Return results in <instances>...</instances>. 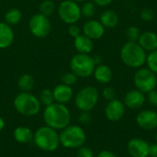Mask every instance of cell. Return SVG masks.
<instances>
[{"label": "cell", "instance_id": "obj_31", "mask_svg": "<svg viewBox=\"0 0 157 157\" xmlns=\"http://www.w3.org/2000/svg\"><path fill=\"white\" fill-rule=\"evenodd\" d=\"M154 17H155V13L151 8L144 7L140 12V17L143 21L150 22L154 19Z\"/></svg>", "mask_w": 157, "mask_h": 157}, {"label": "cell", "instance_id": "obj_2", "mask_svg": "<svg viewBox=\"0 0 157 157\" xmlns=\"http://www.w3.org/2000/svg\"><path fill=\"white\" fill-rule=\"evenodd\" d=\"M146 52L138 42L127 41L121 49L122 63L131 68H141L146 63Z\"/></svg>", "mask_w": 157, "mask_h": 157}, {"label": "cell", "instance_id": "obj_32", "mask_svg": "<svg viewBox=\"0 0 157 157\" xmlns=\"http://www.w3.org/2000/svg\"><path fill=\"white\" fill-rule=\"evenodd\" d=\"M102 97H103L104 99H106V100H108V101H110V100H112V99L115 98V97H116V92H115V90H114L113 87H111V86H107V87H105V88L102 90Z\"/></svg>", "mask_w": 157, "mask_h": 157}, {"label": "cell", "instance_id": "obj_27", "mask_svg": "<svg viewBox=\"0 0 157 157\" xmlns=\"http://www.w3.org/2000/svg\"><path fill=\"white\" fill-rule=\"evenodd\" d=\"M54 9L55 6L52 0H43L40 5V13L48 17L54 12Z\"/></svg>", "mask_w": 157, "mask_h": 157}, {"label": "cell", "instance_id": "obj_13", "mask_svg": "<svg viewBox=\"0 0 157 157\" xmlns=\"http://www.w3.org/2000/svg\"><path fill=\"white\" fill-rule=\"evenodd\" d=\"M136 121L139 127L144 130H155L157 128V112L150 109L143 110L137 115Z\"/></svg>", "mask_w": 157, "mask_h": 157}, {"label": "cell", "instance_id": "obj_33", "mask_svg": "<svg viewBox=\"0 0 157 157\" xmlns=\"http://www.w3.org/2000/svg\"><path fill=\"white\" fill-rule=\"evenodd\" d=\"M76 157H94V153L91 148L83 145L80 148H78Z\"/></svg>", "mask_w": 157, "mask_h": 157}, {"label": "cell", "instance_id": "obj_5", "mask_svg": "<svg viewBox=\"0 0 157 157\" xmlns=\"http://www.w3.org/2000/svg\"><path fill=\"white\" fill-rule=\"evenodd\" d=\"M60 144L67 149H78L86 141L85 131L78 125H68L61 130L59 134Z\"/></svg>", "mask_w": 157, "mask_h": 157}, {"label": "cell", "instance_id": "obj_22", "mask_svg": "<svg viewBox=\"0 0 157 157\" xmlns=\"http://www.w3.org/2000/svg\"><path fill=\"white\" fill-rule=\"evenodd\" d=\"M14 139L19 144H29L33 141L34 133L32 131L26 126H18L14 131Z\"/></svg>", "mask_w": 157, "mask_h": 157}, {"label": "cell", "instance_id": "obj_6", "mask_svg": "<svg viewBox=\"0 0 157 157\" xmlns=\"http://www.w3.org/2000/svg\"><path fill=\"white\" fill-rule=\"evenodd\" d=\"M94 59L89 54L77 53L74 55L70 61L71 71L77 75V77L86 78L93 75L96 68Z\"/></svg>", "mask_w": 157, "mask_h": 157}, {"label": "cell", "instance_id": "obj_20", "mask_svg": "<svg viewBox=\"0 0 157 157\" xmlns=\"http://www.w3.org/2000/svg\"><path fill=\"white\" fill-rule=\"evenodd\" d=\"M74 46L78 53L85 54H89L94 48L93 40L84 34H80L78 37L75 38Z\"/></svg>", "mask_w": 157, "mask_h": 157}, {"label": "cell", "instance_id": "obj_7", "mask_svg": "<svg viewBox=\"0 0 157 157\" xmlns=\"http://www.w3.org/2000/svg\"><path fill=\"white\" fill-rule=\"evenodd\" d=\"M99 98L98 91L96 87L88 86L83 87L75 98V104L81 111H91L98 104Z\"/></svg>", "mask_w": 157, "mask_h": 157}, {"label": "cell", "instance_id": "obj_39", "mask_svg": "<svg viewBox=\"0 0 157 157\" xmlns=\"http://www.w3.org/2000/svg\"><path fill=\"white\" fill-rule=\"evenodd\" d=\"M150 155L152 157H157V144L150 146Z\"/></svg>", "mask_w": 157, "mask_h": 157}, {"label": "cell", "instance_id": "obj_26", "mask_svg": "<svg viewBox=\"0 0 157 157\" xmlns=\"http://www.w3.org/2000/svg\"><path fill=\"white\" fill-rule=\"evenodd\" d=\"M39 100H40V104L44 105L45 107H47V106H49V105L55 102L52 91L51 89H48V88H45V89L40 91Z\"/></svg>", "mask_w": 157, "mask_h": 157}, {"label": "cell", "instance_id": "obj_11", "mask_svg": "<svg viewBox=\"0 0 157 157\" xmlns=\"http://www.w3.org/2000/svg\"><path fill=\"white\" fill-rule=\"evenodd\" d=\"M150 144L140 138H135L128 143V153L132 157H148L150 155Z\"/></svg>", "mask_w": 157, "mask_h": 157}, {"label": "cell", "instance_id": "obj_17", "mask_svg": "<svg viewBox=\"0 0 157 157\" xmlns=\"http://www.w3.org/2000/svg\"><path fill=\"white\" fill-rule=\"evenodd\" d=\"M138 43L145 52H153L157 50V34L153 31H144L141 33Z\"/></svg>", "mask_w": 157, "mask_h": 157}, {"label": "cell", "instance_id": "obj_35", "mask_svg": "<svg viewBox=\"0 0 157 157\" xmlns=\"http://www.w3.org/2000/svg\"><path fill=\"white\" fill-rule=\"evenodd\" d=\"M92 121V117L90 115L89 112H86V111H82V113L80 114L79 116V121L82 123V124H89Z\"/></svg>", "mask_w": 157, "mask_h": 157}, {"label": "cell", "instance_id": "obj_38", "mask_svg": "<svg viewBox=\"0 0 157 157\" xmlns=\"http://www.w3.org/2000/svg\"><path fill=\"white\" fill-rule=\"evenodd\" d=\"M97 157H117V155L110 151L104 150V151H101Z\"/></svg>", "mask_w": 157, "mask_h": 157}, {"label": "cell", "instance_id": "obj_41", "mask_svg": "<svg viewBox=\"0 0 157 157\" xmlns=\"http://www.w3.org/2000/svg\"><path fill=\"white\" fill-rule=\"evenodd\" d=\"M5 127V121L2 117H0V132L4 129Z\"/></svg>", "mask_w": 157, "mask_h": 157}, {"label": "cell", "instance_id": "obj_18", "mask_svg": "<svg viewBox=\"0 0 157 157\" xmlns=\"http://www.w3.org/2000/svg\"><path fill=\"white\" fill-rule=\"evenodd\" d=\"M15 34L10 25L0 22V49H6L14 41Z\"/></svg>", "mask_w": 157, "mask_h": 157}, {"label": "cell", "instance_id": "obj_21", "mask_svg": "<svg viewBox=\"0 0 157 157\" xmlns=\"http://www.w3.org/2000/svg\"><path fill=\"white\" fill-rule=\"evenodd\" d=\"M99 21L105 29H112L119 24V16L116 11L112 9H106L101 13Z\"/></svg>", "mask_w": 157, "mask_h": 157}, {"label": "cell", "instance_id": "obj_19", "mask_svg": "<svg viewBox=\"0 0 157 157\" xmlns=\"http://www.w3.org/2000/svg\"><path fill=\"white\" fill-rule=\"evenodd\" d=\"M93 75L95 79L100 84H109L113 77L111 68L103 63H100L96 66Z\"/></svg>", "mask_w": 157, "mask_h": 157}, {"label": "cell", "instance_id": "obj_9", "mask_svg": "<svg viewBox=\"0 0 157 157\" xmlns=\"http://www.w3.org/2000/svg\"><path fill=\"white\" fill-rule=\"evenodd\" d=\"M58 16L65 24H75L82 17L81 7L73 0H64L59 5Z\"/></svg>", "mask_w": 157, "mask_h": 157}, {"label": "cell", "instance_id": "obj_30", "mask_svg": "<svg viewBox=\"0 0 157 157\" xmlns=\"http://www.w3.org/2000/svg\"><path fill=\"white\" fill-rule=\"evenodd\" d=\"M77 78H78L77 75L71 71V72H68V73H65V74L63 75V76H62V83L64 84V85L72 86L73 85H75L76 83Z\"/></svg>", "mask_w": 157, "mask_h": 157}, {"label": "cell", "instance_id": "obj_15", "mask_svg": "<svg viewBox=\"0 0 157 157\" xmlns=\"http://www.w3.org/2000/svg\"><path fill=\"white\" fill-rule=\"evenodd\" d=\"M145 102V96L143 92L138 89H133L126 93L124 97V105L125 107L131 109H140Z\"/></svg>", "mask_w": 157, "mask_h": 157}, {"label": "cell", "instance_id": "obj_42", "mask_svg": "<svg viewBox=\"0 0 157 157\" xmlns=\"http://www.w3.org/2000/svg\"><path fill=\"white\" fill-rule=\"evenodd\" d=\"M73 1H75L76 3H80V2H85L86 0H73Z\"/></svg>", "mask_w": 157, "mask_h": 157}, {"label": "cell", "instance_id": "obj_34", "mask_svg": "<svg viewBox=\"0 0 157 157\" xmlns=\"http://www.w3.org/2000/svg\"><path fill=\"white\" fill-rule=\"evenodd\" d=\"M68 33L71 37L75 39L81 34V29L75 24H71L68 28Z\"/></svg>", "mask_w": 157, "mask_h": 157}, {"label": "cell", "instance_id": "obj_40", "mask_svg": "<svg viewBox=\"0 0 157 157\" xmlns=\"http://www.w3.org/2000/svg\"><path fill=\"white\" fill-rule=\"evenodd\" d=\"M93 59H94V62H95L96 65H98V64H100L102 63V57L100 55H95L93 57Z\"/></svg>", "mask_w": 157, "mask_h": 157}, {"label": "cell", "instance_id": "obj_10", "mask_svg": "<svg viewBox=\"0 0 157 157\" xmlns=\"http://www.w3.org/2000/svg\"><path fill=\"white\" fill-rule=\"evenodd\" d=\"M29 28L33 36L39 39L47 37L52 29L51 21L48 17L39 13L33 15L29 22Z\"/></svg>", "mask_w": 157, "mask_h": 157}, {"label": "cell", "instance_id": "obj_8", "mask_svg": "<svg viewBox=\"0 0 157 157\" xmlns=\"http://www.w3.org/2000/svg\"><path fill=\"white\" fill-rule=\"evenodd\" d=\"M133 82L136 89L144 94H147L156 88L157 75L149 68L141 67L136 71L133 76Z\"/></svg>", "mask_w": 157, "mask_h": 157}, {"label": "cell", "instance_id": "obj_12", "mask_svg": "<svg viewBox=\"0 0 157 157\" xmlns=\"http://www.w3.org/2000/svg\"><path fill=\"white\" fill-rule=\"evenodd\" d=\"M125 114V105L119 99L109 101L105 108V115L110 121H119Z\"/></svg>", "mask_w": 157, "mask_h": 157}, {"label": "cell", "instance_id": "obj_4", "mask_svg": "<svg viewBox=\"0 0 157 157\" xmlns=\"http://www.w3.org/2000/svg\"><path fill=\"white\" fill-rule=\"evenodd\" d=\"M15 109L26 117H33L40 110V102L39 98L30 92H20L14 98Z\"/></svg>", "mask_w": 157, "mask_h": 157}, {"label": "cell", "instance_id": "obj_16", "mask_svg": "<svg viewBox=\"0 0 157 157\" xmlns=\"http://www.w3.org/2000/svg\"><path fill=\"white\" fill-rule=\"evenodd\" d=\"M54 100L57 103L65 104L68 103L74 96V91L72 86L64 85V84H59L57 85L54 89L52 90Z\"/></svg>", "mask_w": 157, "mask_h": 157}, {"label": "cell", "instance_id": "obj_37", "mask_svg": "<svg viewBox=\"0 0 157 157\" xmlns=\"http://www.w3.org/2000/svg\"><path fill=\"white\" fill-rule=\"evenodd\" d=\"M96 6H109L113 0H92Z\"/></svg>", "mask_w": 157, "mask_h": 157}, {"label": "cell", "instance_id": "obj_28", "mask_svg": "<svg viewBox=\"0 0 157 157\" xmlns=\"http://www.w3.org/2000/svg\"><path fill=\"white\" fill-rule=\"evenodd\" d=\"M140 35H141V31H140L139 28L136 26L129 27L125 32V36H126L127 40L132 41V42H138Z\"/></svg>", "mask_w": 157, "mask_h": 157}, {"label": "cell", "instance_id": "obj_25", "mask_svg": "<svg viewBox=\"0 0 157 157\" xmlns=\"http://www.w3.org/2000/svg\"><path fill=\"white\" fill-rule=\"evenodd\" d=\"M97 12V6L93 1H86L81 7V14L86 18H91Z\"/></svg>", "mask_w": 157, "mask_h": 157}, {"label": "cell", "instance_id": "obj_23", "mask_svg": "<svg viewBox=\"0 0 157 157\" xmlns=\"http://www.w3.org/2000/svg\"><path fill=\"white\" fill-rule=\"evenodd\" d=\"M17 86L22 92H29L34 87V78L29 74H24L18 78Z\"/></svg>", "mask_w": 157, "mask_h": 157}, {"label": "cell", "instance_id": "obj_3", "mask_svg": "<svg viewBox=\"0 0 157 157\" xmlns=\"http://www.w3.org/2000/svg\"><path fill=\"white\" fill-rule=\"evenodd\" d=\"M33 142L38 148L44 152H54L60 145V137L56 130L45 125L34 132Z\"/></svg>", "mask_w": 157, "mask_h": 157}, {"label": "cell", "instance_id": "obj_24", "mask_svg": "<svg viewBox=\"0 0 157 157\" xmlns=\"http://www.w3.org/2000/svg\"><path fill=\"white\" fill-rule=\"evenodd\" d=\"M22 18V13L17 8H10L5 14V22L10 26L17 25Z\"/></svg>", "mask_w": 157, "mask_h": 157}, {"label": "cell", "instance_id": "obj_14", "mask_svg": "<svg viewBox=\"0 0 157 157\" xmlns=\"http://www.w3.org/2000/svg\"><path fill=\"white\" fill-rule=\"evenodd\" d=\"M83 34L91 39L92 40H99L105 34V27L101 24L100 21L96 19H90L84 24Z\"/></svg>", "mask_w": 157, "mask_h": 157}, {"label": "cell", "instance_id": "obj_36", "mask_svg": "<svg viewBox=\"0 0 157 157\" xmlns=\"http://www.w3.org/2000/svg\"><path fill=\"white\" fill-rule=\"evenodd\" d=\"M147 100L151 105L157 107V90L155 89L147 93Z\"/></svg>", "mask_w": 157, "mask_h": 157}, {"label": "cell", "instance_id": "obj_1", "mask_svg": "<svg viewBox=\"0 0 157 157\" xmlns=\"http://www.w3.org/2000/svg\"><path fill=\"white\" fill-rule=\"evenodd\" d=\"M43 120L47 126L56 131H61L70 124L71 113L64 104L54 102L45 107Z\"/></svg>", "mask_w": 157, "mask_h": 157}, {"label": "cell", "instance_id": "obj_29", "mask_svg": "<svg viewBox=\"0 0 157 157\" xmlns=\"http://www.w3.org/2000/svg\"><path fill=\"white\" fill-rule=\"evenodd\" d=\"M145 63L147 64V68H149L157 75V50L149 52V54L146 57Z\"/></svg>", "mask_w": 157, "mask_h": 157}, {"label": "cell", "instance_id": "obj_43", "mask_svg": "<svg viewBox=\"0 0 157 157\" xmlns=\"http://www.w3.org/2000/svg\"><path fill=\"white\" fill-rule=\"evenodd\" d=\"M155 139H156V141H157V133H156V136H155Z\"/></svg>", "mask_w": 157, "mask_h": 157}]
</instances>
